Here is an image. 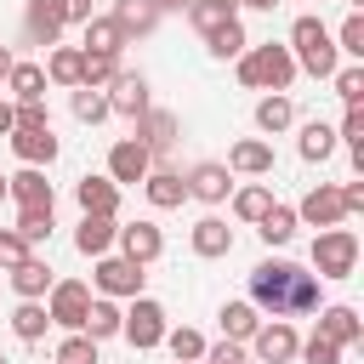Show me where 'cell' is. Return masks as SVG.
Returning <instances> with one entry per match:
<instances>
[{
  "label": "cell",
  "instance_id": "5b68a950",
  "mask_svg": "<svg viewBox=\"0 0 364 364\" xmlns=\"http://www.w3.org/2000/svg\"><path fill=\"white\" fill-rule=\"evenodd\" d=\"M119 336H125L136 353L159 347V341H165V307H159L154 296H131V313H119Z\"/></svg>",
  "mask_w": 364,
  "mask_h": 364
},
{
  "label": "cell",
  "instance_id": "4fadbf2b",
  "mask_svg": "<svg viewBox=\"0 0 364 364\" xmlns=\"http://www.w3.org/2000/svg\"><path fill=\"white\" fill-rule=\"evenodd\" d=\"M6 136H11V154H17L23 165H51V159H57V136H51V125H40V131L11 125Z\"/></svg>",
  "mask_w": 364,
  "mask_h": 364
},
{
  "label": "cell",
  "instance_id": "db71d44e",
  "mask_svg": "<svg viewBox=\"0 0 364 364\" xmlns=\"http://www.w3.org/2000/svg\"><path fill=\"white\" fill-rule=\"evenodd\" d=\"M11 63H17V57H11V46H0V80L11 74Z\"/></svg>",
  "mask_w": 364,
  "mask_h": 364
},
{
  "label": "cell",
  "instance_id": "8fae6325",
  "mask_svg": "<svg viewBox=\"0 0 364 364\" xmlns=\"http://www.w3.org/2000/svg\"><path fill=\"white\" fill-rule=\"evenodd\" d=\"M250 347H256V358H262V364H290V358H296V347H301V336H296L284 318H273V324H256Z\"/></svg>",
  "mask_w": 364,
  "mask_h": 364
},
{
  "label": "cell",
  "instance_id": "44dd1931",
  "mask_svg": "<svg viewBox=\"0 0 364 364\" xmlns=\"http://www.w3.org/2000/svg\"><path fill=\"white\" fill-rule=\"evenodd\" d=\"M318 336H330L336 347H358L364 341V318L353 307H324L318 313Z\"/></svg>",
  "mask_w": 364,
  "mask_h": 364
},
{
  "label": "cell",
  "instance_id": "5bb4252c",
  "mask_svg": "<svg viewBox=\"0 0 364 364\" xmlns=\"http://www.w3.org/2000/svg\"><path fill=\"white\" fill-rule=\"evenodd\" d=\"M6 279H11V290H17L23 301H40V296L57 284V279H51V267H46V256H34V250H28L17 267H6Z\"/></svg>",
  "mask_w": 364,
  "mask_h": 364
},
{
  "label": "cell",
  "instance_id": "ffe728a7",
  "mask_svg": "<svg viewBox=\"0 0 364 364\" xmlns=\"http://www.w3.org/2000/svg\"><path fill=\"white\" fill-rule=\"evenodd\" d=\"M228 250H233V228H228L222 216H199V222H193V256L216 262V256H228Z\"/></svg>",
  "mask_w": 364,
  "mask_h": 364
},
{
  "label": "cell",
  "instance_id": "74e56055",
  "mask_svg": "<svg viewBox=\"0 0 364 364\" xmlns=\"http://www.w3.org/2000/svg\"><path fill=\"white\" fill-rule=\"evenodd\" d=\"M267 205H273V188H267V182H250V188L233 193V216H239V222H262Z\"/></svg>",
  "mask_w": 364,
  "mask_h": 364
},
{
  "label": "cell",
  "instance_id": "91938a15",
  "mask_svg": "<svg viewBox=\"0 0 364 364\" xmlns=\"http://www.w3.org/2000/svg\"><path fill=\"white\" fill-rule=\"evenodd\" d=\"M176 364H188V358H176Z\"/></svg>",
  "mask_w": 364,
  "mask_h": 364
},
{
  "label": "cell",
  "instance_id": "e0dca14e",
  "mask_svg": "<svg viewBox=\"0 0 364 364\" xmlns=\"http://www.w3.org/2000/svg\"><path fill=\"white\" fill-rule=\"evenodd\" d=\"M74 199H80L85 216H114V210H119V182H108V176H80V182H74Z\"/></svg>",
  "mask_w": 364,
  "mask_h": 364
},
{
  "label": "cell",
  "instance_id": "4316f807",
  "mask_svg": "<svg viewBox=\"0 0 364 364\" xmlns=\"http://www.w3.org/2000/svg\"><path fill=\"white\" fill-rule=\"evenodd\" d=\"M296 148H301V159H307V165H324V159L336 154V131H330L324 119H307V125H301V142H296Z\"/></svg>",
  "mask_w": 364,
  "mask_h": 364
},
{
  "label": "cell",
  "instance_id": "680465c9",
  "mask_svg": "<svg viewBox=\"0 0 364 364\" xmlns=\"http://www.w3.org/2000/svg\"><path fill=\"white\" fill-rule=\"evenodd\" d=\"M0 199H6V176H0Z\"/></svg>",
  "mask_w": 364,
  "mask_h": 364
},
{
  "label": "cell",
  "instance_id": "f5cc1de1",
  "mask_svg": "<svg viewBox=\"0 0 364 364\" xmlns=\"http://www.w3.org/2000/svg\"><path fill=\"white\" fill-rule=\"evenodd\" d=\"M11 125H17V108H11V102H6V97H0V136H6V131H11Z\"/></svg>",
  "mask_w": 364,
  "mask_h": 364
},
{
  "label": "cell",
  "instance_id": "2e32d148",
  "mask_svg": "<svg viewBox=\"0 0 364 364\" xmlns=\"http://www.w3.org/2000/svg\"><path fill=\"white\" fill-rule=\"evenodd\" d=\"M6 199H17V210H23V205H46V210H51L57 193H51V182H46L40 165H23L17 176H6Z\"/></svg>",
  "mask_w": 364,
  "mask_h": 364
},
{
  "label": "cell",
  "instance_id": "f35d334b",
  "mask_svg": "<svg viewBox=\"0 0 364 364\" xmlns=\"http://www.w3.org/2000/svg\"><path fill=\"white\" fill-rule=\"evenodd\" d=\"M205 40H210V57H222V63H228V57H239V51L250 46V40H245V23H239V17H233V23H222V28H210Z\"/></svg>",
  "mask_w": 364,
  "mask_h": 364
},
{
  "label": "cell",
  "instance_id": "d590c367",
  "mask_svg": "<svg viewBox=\"0 0 364 364\" xmlns=\"http://www.w3.org/2000/svg\"><path fill=\"white\" fill-rule=\"evenodd\" d=\"M46 80L51 85H80V46H57L46 57Z\"/></svg>",
  "mask_w": 364,
  "mask_h": 364
},
{
  "label": "cell",
  "instance_id": "11a10c76",
  "mask_svg": "<svg viewBox=\"0 0 364 364\" xmlns=\"http://www.w3.org/2000/svg\"><path fill=\"white\" fill-rule=\"evenodd\" d=\"M239 6H250V11H273L279 0H239Z\"/></svg>",
  "mask_w": 364,
  "mask_h": 364
},
{
  "label": "cell",
  "instance_id": "816d5d0a",
  "mask_svg": "<svg viewBox=\"0 0 364 364\" xmlns=\"http://www.w3.org/2000/svg\"><path fill=\"white\" fill-rule=\"evenodd\" d=\"M341 205H347V216L364 210V182H347V188H341Z\"/></svg>",
  "mask_w": 364,
  "mask_h": 364
},
{
  "label": "cell",
  "instance_id": "ab89813d",
  "mask_svg": "<svg viewBox=\"0 0 364 364\" xmlns=\"http://www.w3.org/2000/svg\"><path fill=\"white\" fill-rule=\"evenodd\" d=\"M17 233H23L28 245L51 239V210H46V205H23V210H17Z\"/></svg>",
  "mask_w": 364,
  "mask_h": 364
},
{
  "label": "cell",
  "instance_id": "7402d4cb",
  "mask_svg": "<svg viewBox=\"0 0 364 364\" xmlns=\"http://www.w3.org/2000/svg\"><path fill=\"white\" fill-rule=\"evenodd\" d=\"M23 28H28L34 46H57V34H63V11H57V0H28Z\"/></svg>",
  "mask_w": 364,
  "mask_h": 364
},
{
  "label": "cell",
  "instance_id": "6da1fadb",
  "mask_svg": "<svg viewBox=\"0 0 364 364\" xmlns=\"http://www.w3.org/2000/svg\"><path fill=\"white\" fill-rule=\"evenodd\" d=\"M296 279H301L296 262H256L250 267V307L273 313V318H290L296 313Z\"/></svg>",
  "mask_w": 364,
  "mask_h": 364
},
{
  "label": "cell",
  "instance_id": "484cf974",
  "mask_svg": "<svg viewBox=\"0 0 364 364\" xmlns=\"http://www.w3.org/2000/svg\"><path fill=\"white\" fill-rule=\"evenodd\" d=\"M6 85H11L17 102H40V97H46V68H40V63H11Z\"/></svg>",
  "mask_w": 364,
  "mask_h": 364
},
{
  "label": "cell",
  "instance_id": "d6986e66",
  "mask_svg": "<svg viewBox=\"0 0 364 364\" xmlns=\"http://www.w3.org/2000/svg\"><path fill=\"white\" fill-rule=\"evenodd\" d=\"M228 171H239V176H267V171H273V142H262V136H245V142H233V154H228Z\"/></svg>",
  "mask_w": 364,
  "mask_h": 364
},
{
  "label": "cell",
  "instance_id": "ee69618b",
  "mask_svg": "<svg viewBox=\"0 0 364 364\" xmlns=\"http://www.w3.org/2000/svg\"><path fill=\"white\" fill-rule=\"evenodd\" d=\"M296 353H301L307 364H341V347H336L330 336H318V330H313V336H307V341H301Z\"/></svg>",
  "mask_w": 364,
  "mask_h": 364
},
{
  "label": "cell",
  "instance_id": "3957f363",
  "mask_svg": "<svg viewBox=\"0 0 364 364\" xmlns=\"http://www.w3.org/2000/svg\"><path fill=\"white\" fill-rule=\"evenodd\" d=\"M239 80L250 85V91H290V80H296V57H290V46H245L239 51Z\"/></svg>",
  "mask_w": 364,
  "mask_h": 364
},
{
  "label": "cell",
  "instance_id": "60d3db41",
  "mask_svg": "<svg viewBox=\"0 0 364 364\" xmlns=\"http://www.w3.org/2000/svg\"><path fill=\"white\" fill-rule=\"evenodd\" d=\"M165 347H171V358H188V364L205 358V336L188 330V324H182V330H165Z\"/></svg>",
  "mask_w": 364,
  "mask_h": 364
},
{
  "label": "cell",
  "instance_id": "7bdbcfd3",
  "mask_svg": "<svg viewBox=\"0 0 364 364\" xmlns=\"http://www.w3.org/2000/svg\"><path fill=\"white\" fill-rule=\"evenodd\" d=\"M330 80H336V97H341L347 108H353V102H364V68H358V63H353V68H336Z\"/></svg>",
  "mask_w": 364,
  "mask_h": 364
},
{
  "label": "cell",
  "instance_id": "f907efd6",
  "mask_svg": "<svg viewBox=\"0 0 364 364\" xmlns=\"http://www.w3.org/2000/svg\"><path fill=\"white\" fill-rule=\"evenodd\" d=\"M57 11H63V23H85V17H97L91 0H57Z\"/></svg>",
  "mask_w": 364,
  "mask_h": 364
},
{
  "label": "cell",
  "instance_id": "7a4b0ae2",
  "mask_svg": "<svg viewBox=\"0 0 364 364\" xmlns=\"http://www.w3.org/2000/svg\"><path fill=\"white\" fill-rule=\"evenodd\" d=\"M290 57H296V68H307L313 80H330L336 63H341L336 34H330L318 17H296V23H290Z\"/></svg>",
  "mask_w": 364,
  "mask_h": 364
},
{
  "label": "cell",
  "instance_id": "4dcf8cb0",
  "mask_svg": "<svg viewBox=\"0 0 364 364\" xmlns=\"http://www.w3.org/2000/svg\"><path fill=\"white\" fill-rule=\"evenodd\" d=\"M80 28H85V46H80V51H114V57H119L125 34H119V23H114V17H85Z\"/></svg>",
  "mask_w": 364,
  "mask_h": 364
},
{
  "label": "cell",
  "instance_id": "ba28073f",
  "mask_svg": "<svg viewBox=\"0 0 364 364\" xmlns=\"http://www.w3.org/2000/svg\"><path fill=\"white\" fill-rule=\"evenodd\" d=\"M142 267L131 256H97V290L102 296H142Z\"/></svg>",
  "mask_w": 364,
  "mask_h": 364
},
{
  "label": "cell",
  "instance_id": "8992f818",
  "mask_svg": "<svg viewBox=\"0 0 364 364\" xmlns=\"http://www.w3.org/2000/svg\"><path fill=\"white\" fill-rule=\"evenodd\" d=\"M46 296H51V301H46L51 324H63V330H80V324H85V307H91V284H80V279H57Z\"/></svg>",
  "mask_w": 364,
  "mask_h": 364
},
{
  "label": "cell",
  "instance_id": "bcb514c9",
  "mask_svg": "<svg viewBox=\"0 0 364 364\" xmlns=\"http://www.w3.org/2000/svg\"><path fill=\"white\" fill-rule=\"evenodd\" d=\"M28 250H34V245H28V239H23L17 228H6V233H0V267H17V262H23Z\"/></svg>",
  "mask_w": 364,
  "mask_h": 364
},
{
  "label": "cell",
  "instance_id": "9f6ffc18",
  "mask_svg": "<svg viewBox=\"0 0 364 364\" xmlns=\"http://www.w3.org/2000/svg\"><path fill=\"white\" fill-rule=\"evenodd\" d=\"M159 11H182V6H193V0H154Z\"/></svg>",
  "mask_w": 364,
  "mask_h": 364
},
{
  "label": "cell",
  "instance_id": "cb8c5ba5",
  "mask_svg": "<svg viewBox=\"0 0 364 364\" xmlns=\"http://www.w3.org/2000/svg\"><path fill=\"white\" fill-rule=\"evenodd\" d=\"M108 245H114V216H80L74 250L80 256H108Z\"/></svg>",
  "mask_w": 364,
  "mask_h": 364
},
{
  "label": "cell",
  "instance_id": "30bf717a",
  "mask_svg": "<svg viewBox=\"0 0 364 364\" xmlns=\"http://www.w3.org/2000/svg\"><path fill=\"white\" fill-rule=\"evenodd\" d=\"M296 222H313V228H341L347 222V205H341V188L318 182L301 205H296Z\"/></svg>",
  "mask_w": 364,
  "mask_h": 364
},
{
  "label": "cell",
  "instance_id": "d4e9b609",
  "mask_svg": "<svg viewBox=\"0 0 364 364\" xmlns=\"http://www.w3.org/2000/svg\"><path fill=\"white\" fill-rule=\"evenodd\" d=\"M114 23H119L125 40H131V34H154L159 6H154V0H114Z\"/></svg>",
  "mask_w": 364,
  "mask_h": 364
},
{
  "label": "cell",
  "instance_id": "6f0895ef",
  "mask_svg": "<svg viewBox=\"0 0 364 364\" xmlns=\"http://www.w3.org/2000/svg\"><path fill=\"white\" fill-rule=\"evenodd\" d=\"M347 6H353V11H358V6H364V0H347Z\"/></svg>",
  "mask_w": 364,
  "mask_h": 364
},
{
  "label": "cell",
  "instance_id": "b9f144b4",
  "mask_svg": "<svg viewBox=\"0 0 364 364\" xmlns=\"http://www.w3.org/2000/svg\"><path fill=\"white\" fill-rule=\"evenodd\" d=\"M57 364H97V341L85 330H68V341L57 347Z\"/></svg>",
  "mask_w": 364,
  "mask_h": 364
},
{
  "label": "cell",
  "instance_id": "e575fe53",
  "mask_svg": "<svg viewBox=\"0 0 364 364\" xmlns=\"http://www.w3.org/2000/svg\"><path fill=\"white\" fill-rule=\"evenodd\" d=\"M290 119H296V108H290V97H284V91H273V97H262V102H256V125H262L267 136H279Z\"/></svg>",
  "mask_w": 364,
  "mask_h": 364
},
{
  "label": "cell",
  "instance_id": "836d02e7",
  "mask_svg": "<svg viewBox=\"0 0 364 364\" xmlns=\"http://www.w3.org/2000/svg\"><path fill=\"white\" fill-rule=\"evenodd\" d=\"M188 17H193V28H199V34H210V28H222V23H233V17H239V0H193V6H188Z\"/></svg>",
  "mask_w": 364,
  "mask_h": 364
},
{
  "label": "cell",
  "instance_id": "f1b7e54d",
  "mask_svg": "<svg viewBox=\"0 0 364 364\" xmlns=\"http://www.w3.org/2000/svg\"><path fill=\"white\" fill-rule=\"evenodd\" d=\"M91 341H108V336H119V307L108 301V296H91V307H85V324H80Z\"/></svg>",
  "mask_w": 364,
  "mask_h": 364
},
{
  "label": "cell",
  "instance_id": "9a60e30c",
  "mask_svg": "<svg viewBox=\"0 0 364 364\" xmlns=\"http://www.w3.org/2000/svg\"><path fill=\"white\" fill-rule=\"evenodd\" d=\"M228 188H233V171H228V165H216V159H205V165H193V171H188V193H193V199H205V205H222V199H228Z\"/></svg>",
  "mask_w": 364,
  "mask_h": 364
},
{
  "label": "cell",
  "instance_id": "83f0119b",
  "mask_svg": "<svg viewBox=\"0 0 364 364\" xmlns=\"http://www.w3.org/2000/svg\"><path fill=\"white\" fill-rule=\"evenodd\" d=\"M46 330H51L46 301H17V313H11V336H17V341H40Z\"/></svg>",
  "mask_w": 364,
  "mask_h": 364
},
{
  "label": "cell",
  "instance_id": "d6a6232c",
  "mask_svg": "<svg viewBox=\"0 0 364 364\" xmlns=\"http://www.w3.org/2000/svg\"><path fill=\"white\" fill-rule=\"evenodd\" d=\"M256 233H262V245H290V233H296V210H290V205H267L262 222H256Z\"/></svg>",
  "mask_w": 364,
  "mask_h": 364
},
{
  "label": "cell",
  "instance_id": "8d00e7d4",
  "mask_svg": "<svg viewBox=\"0 0 364 364\" xmlns=\"http://www.w3.org/2000/svg\"><path fill=\"white\" fill-rule=\"evenodd\" d=\"M114 74H119L114 51H80V85H108Z\"/></svg>",
  "mask_w": 364,
  "mask_h": 364
},
{
  "label": "cell",
  "instance_id": "7c38bea8",
  "mask_svg": "<svg viewBox=\"0 0 364 364\" xmlns=\"http://www.w3.org/2000/svg\"><path fill=\"white\" fill-rule=\"evenodd\" d=\"M148 171H154V154L136 136H125V142L108 148V182H142Z\"/></svg>",
  "mask_w": 364,
  "mask_h": 364
},
{
  "label": "cell",
  "instance_id": "f546056e",
  "mask_svg": "<svg viewBox=\"0 0 364 364\" xmlns=\"http://www.w3.org/2000/svg\"><path fill=\"white\" fill-rule=\"evenodd\" d=\"M216 318H222V336H228V341H250V336H256V324H262V313H256L250 301H228Z\"/></svg>",
  "mask_w": 364,
  "mask_h": 364
},
{
  "label": "cell",
  "instance_id": "603a6c76",
  "mask_svg": "<svg viewBox=\"0 0 364 364\" xmlns=\"http://www.w3.org/2000/svg\"><path fill=\"white\" fill-rule=\"evenodd\" d=\"M142 188H148V205H154V210H176V205L188 199V182H182L176 171H148Z\"/></svg>",
  "mask_w": 364,
  "mask_h": 364
},
{
  "label": "cell",
  "instance_id": "1f68e13d",
  "mask_svg": "<svg viewBox=\"0 0 364 364\" xmlns=\"http://www.w3.org/2000/svg\"><path fill=\"white\" fill-rule=\"evenodd\" d=\"M114 108H108V91L102 85H74V119L80 125H102Z\"/></svg>",
  "mask_w": 364,
  "mask_h": 364
},
{
  "label": "cell",
  "instance_id": "277c9868",
  "mask_svg": "<svg viewBox=\"0 0 364 364\" xmlns=\"http://www.w3.org/2000/svg\"><path fill=\"white\" fill-rule=\"evenodd\" d=\"M313 267H318V279H353V267H358V233L353 228H318Z\"/></svg>",
  "mask_w": 364,
  "mask_h": 364
},
{
  "label": "cell",
  "instance_id": "7dc6e473",
  "mask_svg": "<svg viewBox=\"0 0 364 364\" xmlns=\"http://www.w3.org/2000/svg\"><path fill=\"white\" fill-rule=\"evenodd\" d=\"M341 142H353V148H364V102H353L347 108V119H341V131H336Z\"/></svg>",
  "mask_w": 364,
  "mask_h": 364
},
{
  "label": "cell",
  "instance_id": "681fc988",
  "mask_svg": "<svg viewBox=\"0 0 364 364\" xmlns=\"http://www.w3.org/2000/svg\"><path fill=\"white\" fill-rule=\"evenodd\" d=\"M17 125H28V131H40V125H51V114H46V102H17Z\"/></svg>",
  "mask_w": 364,
  "mask_h": 364
},
{
  "label": "cell",
  "instance_id": "ac0fdd59",
  "mask_svg": "<svg viewBox=\"0 0 364 364\" xmlns=\"http://www.w3.org/2000/svg\"><path fill=\"white\" fill-rule=\"evenodd\" d=\"M136 142H142L148 154H165V148L176 142V114H171V108H148V114L136 119Z\"/></svg>",
  "mask_w": 364,
  "mask_h": 364
},
{
  "label": "cell",
  "instance_id": "f6af8a7d",
  "mask_svg": "<svg viewBox=\"0 0 364 364\" xmlns=\"http://www.w3.org/2000/svg\"><path fill=\"white\" fill-rule=\"evenodd\" d=\"M336 51H347V57H364V11H353V17L341 23V34H336Z\"/></svg>",
  "mask_w": 364,
  "mask_h": 364
},
{
  "label": "cell",
  "instance_id": "c3c4849f",
  "mask_svg": "<svg viewBox=\"0 0 364 364\" xmlns=\"http://www.w3.org/2000/svg\"><path fill=\"white\" fill-rule=\"evenodd\" d=\"M205 364H250V358L239 341H216V347H205Z\"/></svg>",
  "mask_w": 364,
  "mask_h": 364
},
{
  "label": "cell",
  "instance_id": "52a82bcc",
  "mask_svg": "<svg viewBox=\"0 0 364 364\" xmlns=\"http://www.w3.org/2000/svg\"><path fill=\"white\" fill-rule=\"evenodd\" d=\"M114 245H119V256H131L136 267H148V262H159L165 233L154 222H125V228H114Z\"/></svg>",
  "mask_w": 364,
  "mask_h": 364
},
{
  "label": "cell",
  "instance_id": "9c48e42d",
  "mask_svg": "<svg viewBox=\"0 0 364 364\" xmlns=\"http://www.w3.org/2000/svg\"><path fill=\"white\" fill-rule=\"evenodd\" d=\"M108 108L114 114H125V119H142L154 102H148V80L142 74H131V68H119L114 80H108Z\"/></svg>",
  "mask_w": 364,
  "mask_h": 364
},
{
  "label": "cell",
  "instance_id": "94428289",
  "mask_svg": "<svg viewBox=\"0 0 364 364\" xmlns=\"http://www.w3.org/2000/svg\"><path fill=\"white\" fill-rule=\"evenodd\" d=\"M0 364H6V353H0Z\"/></svg>",
  "mask_w": 364,
  "mask_h": 364
}]
</instances>
